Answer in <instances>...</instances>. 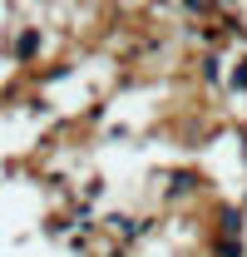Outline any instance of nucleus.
<instances>
[{
	"instance_id": "nucleus-7",
	"label": "nucleus",
	"mask_w": 247,
	"mask_h": 257,
	"mask_svg": "<svg viewBox=\"0 0 247 257\" xmlns=\"http://www.w3.org/2000/svg\"><path fill=\"white\" fill-rule=\"evenodd\" d=\"M208 247H213V257H247V242H232V237H213Z\"/></svg>"
},
{
	"instance_id": "nucleus-2",
	"label": "nucleus",
	"mask_w": 247,
	"mask_h": 257,
	"mask_svg": "<svg viewBox=\"0 0 247 257\" xmlns=\"http://www.w3.org/2000/svg\"><path fill=\"white\" fill-rule=\"evenodd\" d=\"M5 55L20 64V69H30V64L45 55V30H40V25H15V30H5Z\"/></svg>"
},
{
	"instance_id": "nucleus-6",
	"label": "nucleus",
	"mask_w": 247,
	"mask_h": 257,
	"mask_svg": "<svg viewBox=\"0 0 247 257\" xmlns=\"http://www.w3.org/2000/svg\"><path fill=\"white\" fill-rule=\"evenodd\" d=\"M227 94H247V50L237 55V60H227Z\"/></svg>"
},
{
	"instance_id": "nucleus-1",
	"label": "nucleus",
	"mask_w": 247,
	"mask_h": 257,
	"mask_svg": "<svg viewBox=\"0 0 247 257\" xmlns=\"http://www.w3.org/2000/svg\"><path fill=\"white\" fill-rule=\"evenodd\" d=\"M203 193H208V173L193 168V163L163 173V203H168V208H173V203H188V198H203Z\"/></svg>"
},
{
	"instance_id": "nucleus-8",
	"label": "nucleus",
	"mask_w": 247,
	"mask_h": 257,
	"mask_svg": "<svg viewBox=\"0 0 247 257\" xmlns=\"http://www.w3.org/2000/svg\"><path fill=\"white\" fill-rule=\"evenodd\" d=\"M69 223H74V218H60V213H55V218L45 223V232H50V237H60V232H69Z\"/></svg>"
},
{
	"instance_id": "nucleus-10",
	"label": "nucleus",
	"mask_w": 247,
	"mask_h": 257,
	"mask_svg": "<svg viewBox=\"0 0 247 257\" xmlns=\"http://www.w3.org/2000/svg\"><path fill=\"white\" fill-rule=\"evenodd\" d=\"M237 208H242V213H247V188H242V198H237Z\"/></svg>"
},
{
	"instance_id": "nucleus-5",
	"label": "nucleus",
	"mask_w": 247,
	"mask_h": 257,
	"mask_svg": "<svg viewBox=\"0 0 247 257\" xmlns=\"http://www.w3.org/2000/svg\"><path fill=\"white\" fill-rule=\"evenodd\" d=\"M198 79H203L208 89H227V60L213 55V50H203V55H198Z\"/></svg>"
},
{
	"instance_id": "nucleus-4",
	"label": "nucleus",
	"mask_w": 247,
	"mask_h": 257,
	"mask_svg": "<svg viewBox=\"0 0 247 257\" xmlns=\"http://www.w3.org/2000/svg\"><path fill=\"white\" fill-rule=\"evenodd\" d=\"M104 227L119 237V242H139V237H149L154 232V218H134V213H109Z\"/></svg>"
},
{
	"instance_id": "nucleus-3",
	"label": "nucleus",
	"mask_w": 247,
	"mask_h": 257,
	"mask_svg": "<svg viewBox=\"0 0 247 257\" xmlns=\"http://www.w3.org/2000/svg\"><path fill=\"white\" fill-rule=\"evenodd\" d=\"M213 237H232V242H247V213L237 203H217L213 208Z\"/></svg>"
},
{
	"instance_id": "nucleus-9",
	"label": "nucleus",
	"mask_w": 247,
	"mask_h": 257,
	"mask_svg": "<svg viewBox=\"0 0 247 257\" xmlns=\"http://www.w3.org/2000/svg\"><path fill=\"white\" fill-rule=\"evenodd\" d=\"M94 198H104V178H89L84 183V203H94Z\"/></svg>"
}]
</instances>
